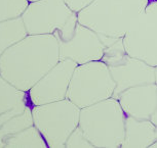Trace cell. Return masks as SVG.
<instances>
[{
	"label": "cell",
	"mask_w": 157,
	"mask_h": 148,
	"mask_svg": "<svg viewBox=\"0 0 157 148\" xmlns=\"http://www.w3.org/2000/svg\"><path fill=\"white\" fill-rule=\"evenodd\" d=\"M59 61L60 46L54 34H28L0 56V76L28 92Z\"/></svg>",
	"instance_id": "obj_1"
},
{
	"label": "cell",
	"mask_w": 157,
	"mask_h": 148,
	"mask_svg": "<svg viewBox=\"0 0 157 148\" xmlns=\"http://www.w3.org/2000/svg\"><path fill=\"white\" fill-rule=\"evenodd\" d=\"M150 0H94L77 13L78 22L102 37L123 38Z\"/></svg>",
	"instance_id": "obj_2"
},
{
	"label": "cell",
	"mask_w": 157,
	"mask_h": 148,
	"mask_svg": "<svg viewBox=\"0 0 157 148\" xmlns=\"http://www.w3.org/2000/svg\"><path fill=\"white\" fill-rule=\"evenodd\" d=\"M125 117L114 97L80 108L79 127L94 147L119 148L125 133Z\"/></svg>",
	"instance_id": "obj_3"
},
{
	"label": "cell",
	"mask_w": 157,
	"mask_h": 148,
	"mask_svg": "<svg viewBox=\"0 0 157 148\" xmlns=\"http://www.w3.org/2000/svg\"><path fill=\"white\" fill-rule=\"evenodd\" d=\"M115 82L102 60L79 64L71 78L67 98L79 108L113 97Z\"/></svg>",
	"instance_id": "obj_4"
},
{
	"label": "cell",
	"mask_w": 157,
	"mask_h": 148,
	"mask_svg": "<svg viewBox=\"0 0 157 148\" xmlns=\"http://www.w3.org/2000/svg\"><path fill=\"white\" fill-rule=\"evenodd\" d=\"M34 126L52 148L65 147L68 137L79 125L80 108L69 99L32 107Z\"/></svg>",
	"instance_id": "obj_5"
},
{
	"label": "cell",
	"mask_w": 157,
	"mask_h": 148,
	"mask_svg": "<svg viewBox=\"0 0 157 148\" xmlns=\"http://www.w3.org/2000/svg\"><path fill=\"white\" fill-rule=\"evenodd\" d=\"M21 17L29 35L54 34L56 36H66L78 23L77 13L64 0L29 2Z\"/></svg>",
	"instance_id": "obj_6"
},
{
	"label": "cell",
	"mask_w": 157,
	"mask_h": 148,
	"mask_svg": "<svg viewBox=\"0 0 157 148\" xmlns=\"http://www.w3.org/2000/svg\"><path fill=\"white\" fill-rule=\"evenodd\" d=\"M122 39L129 56L154 67L157 66V0H150Z\"/></svg>",
	"instance_id": "obj_7"
},
{
	"label": "cell",
	"mask_w": 157,
	"mask_h": 148,
	"mask_svg": "<svg viewBox=\"0 0 157 148\" xmlns=\"http://www.w3.org/2000/svg\"><path fill=\"white\" fill-rule=\"evenodd\" d=\"M56 37L60 46V59H71L79 66L103 57L106 46L102 37L79 22L66 36Z\"/></svg>",
	"instance_id": "obj_8"
},
{
	"label": "cell",
	"mask_w": 157,
	"mask_h": 148,
	"mask_svg": "<svg viewBox=\"0 0 157 148\" xmlns=\"http://www.w3.org/2000/svg\"><path fill=\"white\" fill-rule=\"evenodd\" d=\"M77 63L71 59L60 61L27 92L32 106L66 99L70 81Z\"/></svg>",
	"instance_id": "obj_9"
},
{
	"label": "cell",
	"mask_w": 157,
	"mask_h": 148,
	"mask_svg": "<svg viewBox=\"0 0 157 148\" xmlns=\"http://www.w3.org/2000/svg\"><path fill=\"white\" fill-rule=\"evenodd\" d=\"M108 67L115 82L114 98L128 88L155 83V67L141 59L132 57L127 53Z\"/></svg>",
	"instance_id": "obj_10"
},
{
	"label": "cell",
	"mask_w": 157,
	"mask_h": 148,
	"mask_svg": "<svg viewBox=\"0 0 157 148\" xmlns=\"http://www.w3.org/2000/svg\"><path fill=\"white\" fill-rule=\"evenodd\" d=\"M126 117L150 120L157 105V85L144 84L122 91L115 97Z\"/></svg>",
	"instance_id": "obj_11"
},
{
	"label": "cell",
	"mask_w": 157,
	"mask_h": 148,
	"mask_svg": "<svg viewBox=\"0 0 157 148\" xmlns=\"http://www.w3.org/2000/svg\"><path fill=\"white\" fill-rule=\"evenodd\" d=\"M32 107L27 95L16 106L0 114V147L5 139L34 125Z\"/></svg>",
	"instance_id": "obj_12"
},
{
	"label": "cell",
	"mask_w": 157,
	"mask_h": 148,
	"mask_svg": "<svg viewBox=\"0 0 157 148\" xmlns=\"http://www.w3.org/2000/svg\"><path fill=\"white\" fill-rule=\"evenodd\" d=\"M156 141L157 127L151 120L125 117V133L121 147H151Z\"/></svg>",
	"instance_id": "obj_13"
},
{
	"label": "cell",
	"mask_w": 157,
	"mask_h": 148,
	"mask_svg": "<svg viewBox=\"0 0 157 148\" xmlns=\"http://www.w3.org/2000/svg\"><path fill=\"white\" fill-rule=\"evenodd\" d=\"M28 35L22 17L0 22V56Z\"/></svg>",
	"instance_id": "obj_14"
},
{
	"label": "cell",
	"mask_w": 157,
	"mask_h": 148,
	"mask_svg": "<svg viewBox=\"0 0 157 148\" xmlns=\"http://www.w3.org/2000/svg\"><path fill=\"white\" fill-rule=\"evenodd\" d=\"M2 147H48L45 140L34 125L5 139Z\"/></svg>",
	"instance_id": "obj_15"
},
{
	"label": "cell",
	"mask_w": 157,
	"mask_h": 148,
	"mask_svg": "<svg viewBox=\"0 0 157 148\" xmlns=\"http://www.w3.org/2000/svg\"><path fill=\"white\" fill-rule=\"evenodd\" d=\"M27 97V92L20 90L0 76V114L10 110Z\"/></svg>",
	"instance_id": "obj_16"
},
{
	"label": "cell",
	"mask_w": 157,
	"mask_h": 148,
	"mask_svg": "<svg viewBox=\"0 0 157 148\" xmlns=\"http://www.w3.org/2000/svg\"><path fill=\"white\" fill-rule=\"evenodd\" d=\"M28 4V0H0V22L20 17Z\"/></svg>",
	"instance_id": "obj_17"
},
{
	"label": "cell",
	"mask_w": 157,
	"mask_h": 148,
	"mask_svg": "<svg viewBox=\"0 0 157 148\" xmlns=\"http://www.w3.org/2000/svg\"><path fill=\"white\" fill-rule=\"evenodd\" d=\"M65 147H86L90 148L94 147V145L90 143V141L88 140L86 135L84 134V132L82 131L80 127H77L74 131L71 133L70 136L68 137L66 143H65Z\"/></svg>",
	"instance_id": "obj_18"
},
{
	"label": "cell",
	"mask_w": 157,
	"mask_h": 148,
	"mask_svg": "<svg viewBox=\"0 0 157 148\" xmlns=\"http://www.w3.org/2000/svg\"><path fill=\"white\" fill-rule=\"evenodd\" d=\"M67 5L72 9L74 13H79L81 9L86 7L88 4H90L94 0H64Z\"/></svg>",
	"instance_id": "obj_19"
},
{
	"label": "cell",
	"mask_w": 157,
	"mask_h": 148,
	"mask_svg": "<svg viewBox=\"0 0 157 148\" xmlns=\"http://www.w3.org/2000/svg\"><path fill=\"white\" fill-rule=\"evenodd\" d=\"M151 122H152L154 125L157 127V105H156V108L155 110H154V114H152V117H151Z\"/></svg>",
	"instance_id": "obj_20"
},
{
	"label": "cell",
	"mask_w": 157,
	"mask_h": 148,
	"mask_svg": "<svg viewBox=\"0 0 157 148\" xmlns=\"http://www.w3.org/2000/svg\"><path fill=\"white\" fill-rule=\"evenodd\" d=\"M154 75H155V84L157 85V66L154 69Z\"/></svg>",
	"instance_id": "obj_21"
},
{
	"label": "cell",
	"mask_w": 157,
	"mask_h": 148,
	"mask_svg": "<svg viewBox=\"0 0 157 148\" xmlns=\"http://www.w3.org/2000/svg\"><path fill=\"white\" fill-rule=\"evenodd\" d=\"M151 147H152V148H157V141L155 142V143H154L153 145H152V146H151Z\"/></svg>",
	"instance_id": "obj_22"
},
{
	"label": "cell",
	"mask_w": 157,
	"mask_h": 148,
	"mask_svg": "<svg viewBox=\"0 0 157 148\" xmlns=\"http://www.w3.org/2000/svg\"><path fill=\"white\" fill-rule=\"evenodd\" d=\"M29 2H32V1H36V0H28Z\"/></svg>",
	"instance_id": "obj_23"
}]
</instances>
